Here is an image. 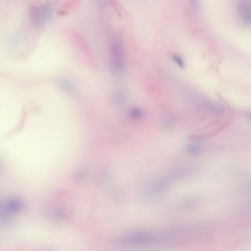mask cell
<instances>
[{"label": "cell", "instance_id": "8992f818", "mask_svg": "<svg viewBox=\"0 0 251 251\" xmlns=\"http://www.w3.org/2000/svg\"><path fill=\"white\" fill-rule=\"evenodd\" d=\"M172 59L173 61L181 69H183L185 67V63L182 57L178 55H173L172 57Z\"/></svg>", "mask_w": 251, "mask_h": 251}, {"label": "cell", "instance_id": "5b68a950", "mask_svg": "<svg viewBox=\"0 0 251 251\" xmlns=\"http://www.w3.org/2000/svg\"><path fill=\"white\" fill-rule=\"evenodd\" d=\"M113 100L117 105H123L126 101V96L123 92L118 91L114 93Z\"/></svg>", "mask_w": 251, "mask_h": 251}, {"label": "cell", "instance_id": "6da1fadb", "mask_svg": "<svg viewBox=\"0 0 251 251\" xmlns=\"http://www.w3.org/2000/svg\"><path fill=\"white\" fill-rule=\"evenodd\" d=\"M191 172L188 167H183L171 171L153 180L148 185L145 193L148 196L157 195L165 192L174 182L187 176Z\"/></svg>", "mask_w": 251, "mask_h": 251}, {"label": "cell", "instance_id": "277c9868", "mask_svg": "<svg viewBox=\"0 0 251 251\" xmlns=\"http://www.w3.org/2000/svg\"><path fill=\"white\" fill-rule=\"evenodd\" d=\"M201 151V147L196 143L189 144L187 147V152L191 156H195L199 154Z\"/></svg>", "mask_w": 251, "mask_h": 251}, {"label": "cell", "instance_id": "3957f363", "mask_svg": "<svg viewBox=\"0 0 251 251\" xmlns=\"http://www.w3.org/2000/svg\"><path fill=\"white\" fill-rule=\"evenodd\" d=\"M143 111L137 107L131 108L128 111V116L133 120H139L143 117Z\"/></svg>", "mask_w": 251, "mask_h": 251}, {"label": "cell", "instance_id": "7a4b0ae2", "mask_svg": "<svg viewBox=\"0 0 251 251\" xmlns=\"http://www.w3.org/2000/svg\"><path fill=\"white\" fill-rule=\"evenodd\" d=\"M110 50L113 69L117 72L122 71L124 67V57L121 43L117 39L111 40Z\"/></svg>", "mask_w": 251, "mask_h": 251}]
</instances>
